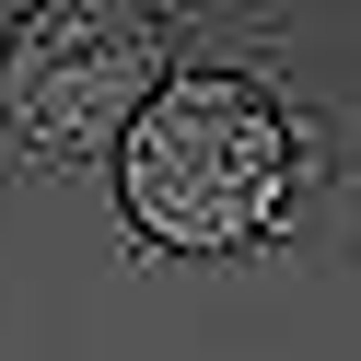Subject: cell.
Here are the masks:
<instances>
[{"label": "cell", "instance_id": "6da1fadb", "mask_svg": "<svg viewBox=\"0 0 361 361\" xmlns=\"http://www.w3.org/2000/svg\"><path fill=\"white\" fill-rule=\"evenodd\" d=\"M117 198L152 245L175 257H221L257 245L291 210V117L233 71H187L140 105V128L117 140Z\"/></svg>", "mask_w": 361, "mask_h": 361}, {"label": "cell", "instance_id": "7a4b0ae2", "mask_svg": "<svg viewBox=\"0 0 361 361\" xmlns=\"http://www.w3.org/2000/svg\"><path fill=\"white\" fill-rule=\"evenodd\" d=\"M152 94H164V24L117 0H59L0 47V117L47 152H82L105 128L128 140Z\"/></svg>", "mask_w": 361, "mask_h": 361}]
</instances>
